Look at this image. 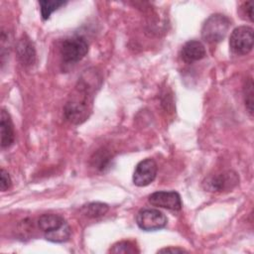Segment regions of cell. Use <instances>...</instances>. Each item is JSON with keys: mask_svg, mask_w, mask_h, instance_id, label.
<instances>
[{"mask_svg": "<svg viewBox=\"0 0 254 254\" xmlns=\"http://www.w3.org/2000/svg\"><path fill=\"white\" fill-rule=\"evenodd\" d=\"M158 252L159 253H183V252H187V250L179 247H166V248L160 249Z\"/></svg>", "mask_w": 254, "mask_h": 254, "instance_id": "20", "label": "cell"}, {"mask_svg": "<svg viewBox=\"0 0 254 254\" xmlns=\"http://www.w3.org/2000/svg\"><path fill=\"white\" fill-rule=\"evenodd\" d=\"M167 216L156 208H143L136 215L137 225L145 231L162 229L167 225Z\"/></svg>", "mask_w": 254, "mask_h": 254, "instance_id": "6", "label": "cell"}, {"mask_svg": "<svg viewBox=\"0 0 254 254\" xmlns=\"http://www.w3.org/2000/svg\"><path fill=\"white\" fill-rule=\"evenodd\" d=\"M69 236H70V227L66 222L63 224L61 227H59L58 229L45 233V237L47 240L51 242H57V243L67 241L69 239Z\"/></svg>", "mask_w": 254, "mask_h": 254, "instance_id": "13", "label": "cell"}, {"mask_svg": "<svg viewBox=\"0 0 254 254\" xmlns=\"http://www.w3.org/2000/svg\"><path fill=\"white\" fill-rule=\"evenodd\" d=\"M157 164L151 159L147 158L139 162L133 173V183L137 187H146L150 185L157 176Z\"/></svg>", "mask_w": 254, "mask_h": 254, "instance_id": "7", "label": "cell"}, {"mask_svg": "<svg viewBox=\"0 0 254 254\" xmlns=\"http://www.w3.org/2000/svg\"><path fill=\"white\" fill-rule=\"evenodd\" d=\"M239 183V177L234 171L228 170L206 177L202 182V187L210 192H224L234 189Z\"/></svg>", "mask_w": 254, "mask_h": 254, "instance_id": "3", "label": "cell"}, {"mask_svg": "<svg viewBox=\"0 0 254 254\" xmlns=\"http://www.w3.org/2000/svg\"><path fill=\"white\" fill-rule=\"evenodd\" d=\"M231 22L228 17L222 14L210 15L201 27V37L209 44L221 42L227 35Z\"/></svg>", "mask_w": 254, "mask_h": 254, "instance_id": "2", "label": "cell"}, {"mask_svg": "<svg viewBox=\"0 0 254 254\" xmlns=\"http://www.w3.org/2000/svg\"><path fill=\"white\" fill-rule=\"evenodd\" d=\"M148 200L154 206L166 208L169 210L178 211L181 210L183 207L181 196L175 190L155 191L149 195Z\"/></svg>", "mask_w": 254, "mask_h": 254, "instance_id": "8", "label": "cell"}, {"mask_svg": "<svg viewBox=\"0 0 254 254\" xmlns=\"http://www.w3.org/2000/svg\"><path fill=\"white\" fill-rule=\"evenodd\" d=\"M244 11V14L249 18V20L252 22L253 21V6H252V2L251 1H247L245 3H243L242 7H241Z\"/></svg>", "mask_w": 254, "mask_h": 254, "instance_id": "19", "label": "cell"}, {"mask_svg": "<svg viewBox=\"0 0 254 254\" xmlns=\"http://www.w3.org/2000/svg\"><path fill=\"white\" fill-rule=\"evenodd\" d=\"M229 47L236 55H247L253 49V29L249 26L235 28L229 38Z\"/></svg>", "mask_w": 254, "mask_h": 254, "instance_id": "5", "label": "cell"}, {"mask_svg": "<svg viewBox=\"0 0 254 254\" xmlns=\"http://www.w3.org/2000/svg\"><path fill=\"white\" fill-rule=\"evenodd\" d=\"M82 213L89 218L103 216L108 211V205L102 202H90L81 208Z\"/></svg>", "mask_w": 254, "mask_h": 254, "instance_id": "14", "label": "cell"}, {"mask_svg": "<svg viewBox=\"0 0 254 254\" xmlns=\"http://www.w3.org/2000/svg\"><path fill=\"white\" fill-rule=\"evenodd\" d=\"M243 93H244V102L245 106L248 110V112L252 115L253 114V98H254V92H253V81L252 78L249 77L245 85L243 87Z\"/></svg>", "mask_w": 254, "mask_h": 254, "instance_id": "16", "label": "cell"}, {"mask_svg": "<svg viewBox=\"0 0 254 254\" xmlns=\"http://www.w3.org/2000/svg\"><path fill=\"white\" fill-rule=\"evenodd\" d=\"M0 135H1V147L8 148L12 145L15 139L14 126L10 114L7 110L2 109L0 115Z\"/></svg>", "mask_w": 254, "mask_h": 254, "instance_id": "10", "label": "cell"}, {"mask_svg": "<svg viewBox=\"0 0 254 254\" xmlns=\"http://www.w3.org/2000/svg\"><path fill=\"white\" fill-rule=\"evenodd\" d=\"M64 223L65 220L64 219V217L54 213H45L41 215L38 219V226L45 233L56 230Z\"/></svg>", "mask_w": 254, "mask_h": 254, "instance_id": "12", "label": "cell"}, {"mask_svg": "<svg viewBox=\"0 0 254 254\" xmlns=\"http://www.w3.org/2000/svg\"><path fill=\"white\" fill-rule=\"evenodd\" d=\"M1 178H0V189L2 191H5L7 190L8 189H10L11 185H12V181H11V178L8 174V172H6L3 168L1 169Z\"/></svg>", "mask_w": 254, "mask_h": 254, "instance_id": "18", "label": "cell"}, {"mask_svg": "<svg viewBox=\"0 0 254 254\" xmlns=\"http://www.w3.org/2000/svg\"><path fill=\"white\" fill-rule=\"evenodd\" d=\"M205 55L206 51L203 44L196 40L187 42L181 50V58L185 63L188 64L200 61L205 57Z\"/></svg>", "mask_w": 254, "mask_h": 254, "instance_id": "9", "label": "cell"}, {"mask_svg": "<svg viewBox=\"0 0 254 254\" xmlns=\"http://www.w3.org/2000/svg\"><path fill=\"white\" fill-rule=\"evenodd\" d=\"M17 55L24 65H32L36 61V51L33 43L27 36H23L16 47Z\"/></svg>", "mask_w": 254, "mask_h": 254, "instance_id": "11", "label": "cell"}, {"mask_svg": "<svg viewBox=\"0 0 254 254\" xmlns=\"http://www.w3.org/2000/svg\"><path fill=\"white\" fill-rule=\"evenodd\" d=\"M111 253H139L137 246L131 241H120L115 243L110 249Z\"/></svg>", "mask_w": 254, "mask_h": 254, "instance_id": "17", "label": "cell"}, {"mask_svg": "<svg viewBox=\"0 0 254 254\" xmlns=\"http://www.w3.org/2000/svg\"><path fill=\"white\" fill-rule=\"evenodd\" d=\"M40 9H41V15L44 20H48L52 13H54L56 10L61 8L62 6L65 5L66 2L61 1V0H44L40 1Z\"/></svg>", "mask_w": 254, "mask_h": 254, "instance_id": "15", "label": "cell"}, {"mask_svg": "<svg viewBox=\"0 0 254 254\" xmlns=\"http://www.w3.org/2000/svg\"><path fill=\"white\" fill-rule=\"evenodd\" d=\"M60 52L64 63L75 64L86 56L88 45L82 37H71L64 40Z\"/></svg>", "mask_w": 254, "mask_h": 254, "instance_id": "4", "label": "cell"}, {"mask_svg": "<svg viewBox=\"0 0 254 254\" xmlns=\"http://www.w3.org/2000/svg\"><path fill=\"white\" fill-rule=\"evenodd\" d=\"M100 83L101 77L93 68H89L81 74L64 108V116L70 123L81 124L89 117L94 93Z\"/></svg>", "mask_w": 254, "mask_h": 254, "instance_id": "1", "label": "cell"}]
</instances>
